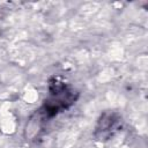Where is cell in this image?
Segmentation results:
<instances>
[{"label":"cell","mask_w":148,"mask_h":148,"mask_svg":"<svg viewBox=\"0 0 148 148\" xmlns=\"http://www.w3.org/2000/svg\"><path fill=\"white\" fill-rule=\"evenodd\" d=\"M80 97V91L59 75L47 80V94L37 114L43 121H49L73 106Z\"/></svg>","instance_id":"6da1fadb"},{"label":"cell","mask_w":148,"mask_h":148,"mask_svg":"<svg viewBox=\"0 0 148 148\" xmlns=\"http://www.w3.org/2000/svg\"><path fill=\"white\" fill-rule=\"evenodd\" d=\"M124 125L121 116L117 111H104L99 114L95 128H94V138L96 141L105 142L112 139L118 132L121 131Z\"/></svg>","instance_id":"7a4b0ae2"}]
</instances>
